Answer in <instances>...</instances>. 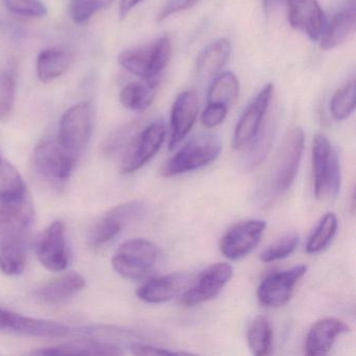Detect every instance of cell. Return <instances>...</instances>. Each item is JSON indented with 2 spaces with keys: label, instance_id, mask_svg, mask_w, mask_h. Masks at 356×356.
Segmentation results:
<instances>
[{
  "label": "cell",
  "instance_id": "cell-1",
  "mask_svg": "<svg viewBox=\"0 0 356 356\" xmlns=\"http://www.w3.org/2000/svg\"><path fill=\"white\" fill-rule=\"evenodd\" d=\"M35 210L28 193L0 207V270L9 276L22 274L26 268L28 238Z\"/></svg>",
  "mask_w": 356,
  "mask_h": 356
},
{
  "label": "cell",
  "instance_id": "cell-2",
  "mask_svg": "<svg viewBox=\"0 0 356 356\" xmlns=\"http://www.w3.org/2000/svg\"><path fill=\"white\" fill-rule=\"evenodd\" d=\"M304 143L305 135L300 127L291 129L285 134L268 179L270 199H276L291 188L301 163Z\"/></svg>",
  "mask_w": 356,
  "mask_h": 356
},
{
  "label": "cell",
  "instance_id": "cell-3",
  "mask_svg": "<svg viewBox=\"0 0 356 356\" xmlns=\"http://www.w3.org/2000/svg\"><path fill=\"white\" fill-rule=\"evenodd\" d=\"M170 57L172 42L168 37H161L149 44L122 51L118 63L129 74L156 84Z\"/></svg>",
  "mask_w": 356,
  "mask_h": 356
},
{
  "label": "cell",
  "instance_id": "cell-4",
  "mask_svg": "<svg viewBox=\"0 0 356 356\" xmlns=\"http://www.w3.org/2000/svg\"><path fill=\"white\" fill-rule=\"evenodd\" d=\"M159 249L147 239L133 238L120 245L113 257L112 266L120 276L139 280L151 274L157 264Z\"/></svg>",
  "mask_w": 356,
  "mask_h": 356
},
{
  "label": "cell",
  "instance_id": "cell-5",
  "mask_svg": "<svg viewBox=\"0 0 356 356\" xmlns=\"http://www.w3.org/2000/svg\"><path fill=\"white\" fill-rule=\"evenodd\" d=\"M222 152L220 140L212 135H201L189 140L176 155L162 165V177L178 176L200 170L216 161Z\"/></svg>",
  "mask_w": 356,
  "mask_h": 356
},
{
  "label": "cell",
  "instance_id": "cell-6",
  "mask_svg": "<svg viewBox=\"0 0 356 356\" xmlns=\"http://www.w3.org/2000/svg\"><path fill=\"white\" fill-rule=\"evenodd\" d=\"M93 110L89 102H82L66 110L60 120L57 140L66 151L80 157L92 134Z\"/></svg>",
  "mask_w": 356,
  "mask_h": 356
},
{
  "label": "cell",
  "instance_id": "cell-7",
  "mask_svg": "<svg viewBox=\"0 0 356 356\" xmlns=\"http://www.w3.org/2000/svg\"><path fill=\"white\" fill-rule=\"evenodd\" d=\"M76 162L78 158L66 151L57 139H44L35 149V168L39 176L53 186L67 182Z\"/></svg>",
  "mask_w": 356,
  "mask_h": 356
},
{
  "label": "cell",
  "instance_id": "cell-8",
  "mask_svg": "<svg viewBox=\"0 0 356 356\" xmlns=\"http://www.w3.org/2000/svg\"><path fill=\"white\" fill-rule=\"evenodd\" d=\"M165 126L161 120L138 130L122 151L120 172L133 174L145 165L161 149L165 139Z\"/></svg>",
  "mask_w": 356,
  "mask_h": 356
},
{
  "label": "cell",
  "instance_id": "cell-9",
  "mask_svg": "<svg viewBox=\"0 0 356 356\" xmlns=\"http://www.w3.org/2000/svg\"><path fill=\"white\" fill-rule=\"evenodd\" d=\"M147 212V205L143 202H129L116 206L95 225L89 233V245L92 248L106 245L115 238L127 225L140 220Z\"/></svg>",
  "mask_w": 356,
  "mask_h": 356
},
{
  "label": "cell",
  "instance_id": "cell-10",
  "mask_svg": "<svg viewBox=\"0 0 356 356\" xmlns=\"http://www.w3.org/2000/svg\"><path fill=\"white\" fill-rule=\"evenodd\" d=\"M233 276V268L227 262H218L208 266L197 280L184 291L181 303L193 307L216 298Z\"/></svg>",
  "mask_w": 356,
  "mask_h": 356
},
{
  "label": "cell",
  "instance_id": "cell-11",
  "mask_svg": "<svg viewBox=\"0 0 356 356\" xmlns=\"http://www.w3.org/2000/svg\"><path fill=\"white\" fill-rule=\"evenodd\" d=\"M266 229V222L256 218L236 222L220 238V252L231 260L245 257L257 247Z\"/></svg>",
  "mask_w": 356,
  "mask_h": 356
},
{
  "label": "cell",
  "instance_id": "cell-12",
  "mask_svg": "<svg viewBox=\"0 0 356 356\" xmlns=\"http://www.w3.org/2000/svg\"><path fill=\"white\" fill-rule=\"evenodd\" d=\"M307 272L304 264L273 273L264 279L257 289V298L266 307L277 308L289 303L298 281Z\"/></svg>",
  "mask_w": 356,
  "mask_h": 356
},
{
  "label": "cell",
  "instance_id": "cell-13",
  "mask_svg": "<svg viewBox=\"0 0 356 356\" xmlns=\"http://www.w3.org/2000/svg\"><path fill=\"white\" fill-rule=\"evenodd\" d=\"M273 92L274 85H266L243 110L233 135L234 149H243L258 136L264 116L270 106Z\"/></svg>",
  "mask_w": 356,
  "mask_h": 356
},
{
  "label": "cell",
  "instance_id": "cell-14",
  "mask_svg": "<svg viewBox=\"0 0 356 356\" xmlns=\"http://www.w3.org/2000/svg\"><path fill=\"white\" fill-rule=\"evenodd\" d=\"M0 332L42 339H62L70 334V328L60 323L30 318L0 308Z\"/></svg>",
  "mask_w": 356,
  "mask_h": 356
},
{
  "label": "cell",
  "instance_id": "cell-15",
  "mask_svg": "<svg viewBox=\"0 0 356 356\" xmlns=\"http://www.w3.org/2000/svg\"><path fill=\"white\" fill-rule=\"evenodd\" d=\"M39 261L47 270L61 272L70 264V254L66 241L65 224L62 220L51 222L37 241Z\"/></svg>",
  "mask_w": 356,
  "mask_h": 356
},
{
  "label": "cell",
  "instance_id": "cell-16",
  "mask_svg": "<svg viewBox=\"0 0 356 356\" xmlns=\"http://www.w3.org/2000/svg\"><path fill=\"white\" fill-rule=\"evenodd\" d=\"M199 97L193 90L180 93L175 99L170 113V149H175L188 135L199 114Z\"/></svg>",
  "mask_w": 356,
  "mask_h": 356
},
{
  "label": "cell",
  "instance_id": "cell-17",
  "mask_svg": "<svg viewBox=\"0 0 356 356\" xmlns=\"http://www.w3.org/2000/svg\"><path fill=\"white\" fill-rule=\"evenodd\" d=\"M291 26L316 41L324 29V13L318 0H285Z\"/></svg>",
  "mask_w": 356,
  "mask_h": 356
},
{
  "label": "cell",
  "instance_id": "cell-18",
  "mask_svg": "<svg viewBox=\"0 0 356 356\" xmlns=\"http://www.w3.org/2000/svg\"><path fill=\"white\" fill-rule=\"evenodd\" d=\"M350 327L337 318H324L312 325L305 341V354L309 356L325 355L330 351L337 337L349 332Z\"/></svg>",
  "mask_w": 356,
  "mask_h": 356
},
{
  "label": "cell",
  "instance_id": "cell-19",
  "mask_svg": "<svg viewBox=\"0 0 356 356\" xmlns=\"http://www.w3.org/2000/svg\"><path fill=\"white\" fill-rule=\"evenodd\" d=\"M188 280L186 274L180 273L156 277L139 287L137 297L147 303H164L176 298L186 287Z\"/></svg>",
  "mask_w": 356,
  "mask_h": 356
},
{
  "label": "cell",
  "instance_id": "cell-20",
  "mask_svg": "<svg viewBox=\"0 0 356 356\" xmlns=\"http://www.w3.org/2000/svg\"><path fill=\"white\" fill-rule=\"evenodd\" d=\"M86 280L82 275L72 273L65 275L53 282L43 285L34 293L35 299L47 305L64 303L83 291Z\"/></svg>",
  "mask_w": 356,
  "mask_h": 356
},
{
  "label": "cell",
  "instance_id": "cell-21",
  "mask_svg": "<svg viewBox=\"0 0 356 356\" xmlns=\"http://www.w3.org/2000/svg\"><path fill=\"white\" fill-rule=\"evenodd\" d=\"M356 26L355 6L354 0L350 5L335 14L330 24L321 35V49L330 51L345 43L350 38Z\"/></svg>",
  "mask_w": 356,
  "mask_h": 356
},
{
  "label": "cell",
  "instance_id": "cell-22",
  "mask_svg": "<svg viewBox=\"0 0 356 356\" xmlns=\"http://www.w3.org/2000/svg\"><path fill=\"white\" fill-rule=\"evenodd\" d=\"M33 355H122V348L106 341L80 339L32 352Z\"/></svg>",
  "mask_w": 356,
  "mask_h": 356
},
{
  "label": "cell",
  "instance_id": "cell-23",
  "mask_svg": "<svg viewBox=\"0 0 356 356\" xmlns=\"http://www.w3.org/2000/svg\"><path fill=\"white\" fill-rule=\"evenodd\" d=\"M72 51L62 47H51L40 51L36 61L37 76L42 83L53 82L61 78L74 63Z\"/></svg>",
  "mask_w": 356,
  "mask_h": 356
},
{
  "label": "cell",
  "instance_id": "cell-24",
  "mask_svg": "<svg viewBox=\"0 0 356 356\" xmlns=\"http://www.w3.org/2000/svg\"><path fill=\"white\" fill-rule=\"evenodd\" d=\"M231 55V44L227 39H218L210 43L197 59L195 72L197 78L208 80L220 74L228 63Z\"/></svg>",
  "mask_w": 356,
  "mask_h": 356
},
{
  "label": "cell",
  "instance_id": "cell-25",
  "mask_svg": "<svg viewBox=\"0 0 356 356\" xmlns=\"http://www.w3.org/2000/svg\"><path fill=\"white\" fill-rule=\"evenodd\" d=\"M331 147L324 134H316L312 143V178L316 199L324 197L325 180L330 162Z\"/></svg>",
  "mask_w": 356,
  "mask_h": 356
},
{
  "label": "cell",
  "instance_id": "cell-26",
  "mask_svg": "<svg viewBox=\"0 0 356 356\" xmlns=\"http://www.w3.org/2000/svg\"><path fill=\"white\" fill-rule=\"evenodd\" d=\"M155 83L132 82L120 91V99L124 108L133 111H143L153 104L156 97Z\"/></svg>",
  "mask_w": 356,
  "mask_h": 356
},
{
  "label": "cell",
  "instance_id": "cell-27",
  "mask_svg": "<svg viewBox=\"0 0 356 356\" xmlns=\"http://www.w3.org/2000/svg\"><path fill=\"white\" fill-rule=\"evenodd\" d=\"M26 187L17 168L0 154V201L9 202L26 195Z\"/></svg>",
  "mask_w": 356,
  "mask_h": 356
},
{
  "label": "cell",
  "instance_id": "cell-28",
  "mask_svg": "<svg viewBox=\"0 0 356 356\" xmlns=\"http://www.w3.org/2000/svg\"><path fill=\"white\" fill-rule=\"evenodd\" d=\"M247 341L252 354L266 356L270 353L273 343V329L266 316L254 318L247 331Z\"/></svg>",
  "mask_w": 356,
  "mask_h": 356
},
{
  "label": "cell",
  "instance_id": "cell-29",
  "mask_svg": "<svg viewBox=\"0 0 356 356\" xmlns=\"http://www.w3.org/2000/svg\"><path fill=\"white\" fill-rule=\"evenodd\" d=\"M239 95V82L232 72L220 74L210 85L207 93L208 104H222L230 106Z\"/></svg>",
  "mask_w": 356,
  "mask_h": 356
},
{
  "label": "cell",
  "instance_id": "cell-30",
  "mask_svg": "<svg viewBox=\"0 0 356 356\" xmlns=\"http://www.w3.org/2000/svg\"><path fill=\"white\" fill-rule=\"evenodd\" d=\"M337 218L333 212H327L316 226V230L308 239L306 251L309 254H316L328 247L329 243L337 234Z\"/></svg>",
  "mask_w": 356,
  "mask_h": 356
},
{
  "label": "cell",
  "instance_id": "cell-31",
  "mask_svg": "<svg viewBox=\"0 0 356 356\" xmlns=\"http://www.w3.org/2000/svg\"><path fill=\"white\" fill-rule=\"evenodd\" d=\"M355 85H346L333 95L330 102V113L337 122L347 120L355 109Z\"/></svg>",
  "mask_w": 356,
  "mask_h": 356
},
{
  "label": "cell",
  "instance_id": "cell-32",
  "mask_svg": "<svg viewBox=\"0 0 356 356\" xmlns=\"http://www.w3.org/2000/svg\"><path fill=\"white\" fill-rule=\"evenodd\" d=\"M299 241L300 236L297 232L287 233L284 236L281 237L280 239L268 247V249L264 250L260 254V260L262 262H266V264H270V262L285 259L297 249Z\"/></svg>",
  "mask_w": 356,
  "mask_h": 356
},
{
  "label": "cell",
  "instance_id": "cell-33",
  "mask_svg": "<svg viewBox=\"0 0 356 356\" xmlns=\"http://www.w3.org/2000/svg\"><path fill=\"white\" fill-rule=\"evenodd\" d=\"M16 99V78L11 70L0 74V122H7Z\"/></svg>",
  "mask_w": 356,
  "mask_h": 356
},
{
  "label": "cell",
  "instance_id": "cell-34",
  "mask_svg": "<svg viewBox=\"0 0 356 356\" xmlns=\"http://www.w3.org/2000/svg\"><path fill=\"white\" fill-rule=\"evenodd\" d=\"M114 0H72L70 17L76 24H83L90 20L97 12L111 5Z\"/></svg>",
  "mask_w": 356,
  "mask_h": 356
},
{
  "label": "cell",
  "instance_id": "cell-35",
  "mask_svg": "<svg viewBox=\"0 0 356 356\" xmlns=\"http://www.w3.org/2000/svg\"><path fill=\"white\" fill-rule=\"evenodd\" d=\"M11 13L22 17L41 18L47 15V8L41 0H3Z\"/></svg>",
  "mask_w": 356,
  "mask_h": 356
},
{
  "label": "cell",
  "instance_id": "cell-36",
  "mask_svg": "<svg viewBox=\"0 0 356 356\" xmlns=\"http://www.w3.org/2000/svg\"><path fill=\"white\" fill-rule=\"evenodd\" d=\"M341 170L339 152L335 147L331 151L328 172L325 180L324 197H335L341 189Z\"/></svg>",
  "mask_w": 356,
  "mask_h": 356
},
{
  "label": "cell",
  "instance_id": "cell-37",
  "mask_svg": "<svg viewBox=\"0 0 356 356\" xmlns=\"http://www.w3.org/2000/svg\"><path fill=\"white\" fill-rule=\"evenodd\" d=\"M138 130L139 124L137 122H132V124L122 127L120 130L116 131L114 134H112L109 139H107L105 145H104V152L108 155H112L116 152L124 151L132 137L136 134Z\"/></svg>",
  "mask_w": 356,
  "mask_h": 356
},
{
  "label": "cell",
  "instance_id": "cell-38",
  "mask_svg": "<svg viewBox=\"0 0 356 356\" xmlns=\"http://www.w3.org/2000/svg\"><path fill=\"white\" fill-rule=\"evenodd\" d=\"M228 106L222 104H207L201 116L202 124L206 128H216L222 124L228 114Z\"/></svg>",
  "mask_w": 356,
  "mask_h": 356
},
{
  "label": "cell",
  "instance_id": "cell-39",
  "mask_svg": "<svg viewBox=\"0 0 356 356\" xmlns=\"http://www.w3.org/2000/svg\"><path fill=\"white\" fill-rule=\"evenodd\" d=\"M199 1L200 0H168L165 5L160 10L158 22H163V20L168 19L170 16L186 11V10L191 9L193 6L197 5Z\"/></svg>",
  "mask_w": 356,
  "mask_h": 356
},
{
  "label": "cell",
  "instance_id": "cell-40",
  "mask_svg": "<svg viewBox=\"0 0 356 356\" xmlns=\"http://www.w3.org/2000/svg\"><path fill=\"white\" fill-rule=\"evenodd\" d=\"M131 352L135 355H180L183 352H174L156 346L136 343L131 346Z\"/></svg>",
  "mask_w": 356,
  "mask_h": 356
},
{
  "label": "cell",
  "instance_id": "cell-41",
  "mask_svg": "<svg viewBox=\"0 0 356 356\" xmlns=\"http://www.w3.org/2000/svg\"><path fill=\"white\" fill-rule=\"evenodd\" d=\"M143 0H120V17L124 18L137 5Z\"/></svg>",
  "mask_w": 356,
  "mask_h": 356
},
{
  "label": "cell",
  "instance_id": "cell-42",
  "mask_svg": "<svg viewBox=\"0 0 356 356\" xmlns=\"http://www.w3.org/2000/svg\"><path fill=\"white\" fill-rule=\"evenodd\" d=\"M283 1V0H262V3H264V10L266 12L272 11V9H274L276 6H278L279 3Z\"/></svg>",
  "mask_w": 356,
  "mask_h": 356
}]
</instances>
